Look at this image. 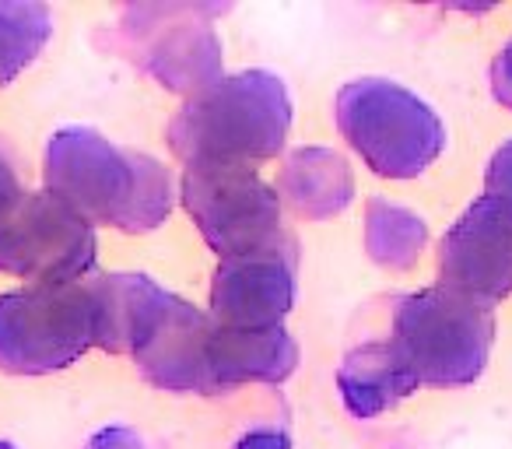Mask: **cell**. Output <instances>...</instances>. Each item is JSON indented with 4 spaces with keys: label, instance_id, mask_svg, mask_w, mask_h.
I'll use <instances>...</instances> for the list:
<instances>
[{
    "label": "cell",
    "instance_id": "14",
    "mask_svg": "<svg viewBox=\"0 0 512 449\" xmlns=\"http://www.w3.org/2000/svg\"><path fill=\"white\" fill-rule=\"evenodd\" d=\"M418 386L421 383L390 341L358 344L355 351L344 355L341 369H337V390H341L344 407L362 421L397 407Z\"/></svg>",
    "mask_w": 512,
    "mask_h": 449
},
{
    "label": "cell",
    "instance_id": "9",
    "mask_svg": "<svg viewBox=\"0 0 512 449\" xmlns=\"http://www.w3.org/2000/svg\"><path fill=\"white\" fill-rule=\"evenodd\" d=\"M295 306V239L221 260L211 285L207 320L221 330L281 327Z\"/></svg>",
    "mask_w": 512,
    "mask_h": 449
},
{
    "label": "cell",
    "instance_id": "12",
    "mask_svg": "<svg viewBox=\"0 0 512 449\" xmlns=\"http://www.w3.org/2000/svg\"><path fill=\"white\" fill-rule=\"evenodd\" d=\"M95 306V344L109 355H134L172 292L148 274H102L88 281Z\"/></svg>",
    "mask_w": 512,
    "mask_h": 449
},
{
    "label": "cell",
    "instance_id": "2",
    "mask_svg": "<svg viewBox=\"0 0 512 449\" xmlns=\"http://www.w3.org/2000/svg\"><path fill=\"white\" fill-rule=\"evenodd\" d=\"M295 120L292 95L271 71H249L218 78L211 88L190 95L169 123V148L186 169L197 165H239L281 155Z\"/></svg>",
    "mask_w": 512,
    "mask_h": 449
},
{
    "label": "cell",
    "instance_id": "6",
    "mask_svg": "<svg viewBox=\"0 0 512 449\" xmlns=\"http://www.w3.org/2000/svg\"><path fill=\"white\" fill-rule=\"evenodd\" d=\"M179 200L221 260L267 250L288 239L281 229V197L256 169L197 165L183 172Z\"/></svg>",
    "mask_w": 512,
    "mask_h": 449
},
{
    "label": "cell",
    "instance_id": "13",
    "mask_svg": "<svg viewBox=\"0 0 512 449\" xmlns=\"http://www.w3.org/2000/svg\"><path fill=\"white\" fill-rule=\"evenodd\" d=\"M207 369L214 393L242 383H285L299 369V344L285 327L271 330H221L211 323Z\"/></svg>",
    "mask_w": 512,
    "mask_h": 449
},
{
    "label": "cell",
    "instance_id": "21",
    "mask_svg": "<svg viewBox=\"0 0 512 449\" xmlns=\"http://www.w3.org/2000/svg\"><path fill=\"white\" fill-rule=\"evenodd\" d=\"M235 449H292V439L281 428H253L235 442Z\"/></svg>",
    "mask_w": 512,
    "mask_h": 449
},
{
    "label": "cell",
    "instance_id": "17",
    "mask_svg": "<svg viewBox=\"0 0 512 449\" xmlns=\"http://www.w3.org/2000/svg\"><path fill=\"white\" fill-rule=\"evenodd\" d=\"M53 36V15L32 0H0V88L11 85Z\"/></svg>",
    "mask_w": 512,
    "mask_h": 449
},
{
    "label": "cell",
    "instance_id": "19",
    "mask_svg": "<svg viewBox=\"0 0 512 449\" xmlns=\"http://www.w3.org/2000/svg\"><path fill=\"white\" fill-rule=\"evenodd\" d=\"M491 92L505 109H512V39L505 43V50L491 64Z\"/></svg>",
    "mask_w": 512,
    "mask_h": 449
},
{
    "label": "cell",
    "instance_id": "22",
    "mask_svg": "<svg viewBox=\"0 0 512 449\" xmlns=\"http://www.w3.org/2000/svg\"><path fill=\"white\" fill-rule=\"evenodd\" d=\"M0 449H18V446H15V442H4V439H0Z\"/></svg>",
    "mask_w": 512,
    "mask_h": 449
},
{
    "label": "cell",
    "instance_id": "1",
    "mask_svg": "<svg viewBox=\"0 0 512 449\" xmlns=\"http://www.w3.org/2000/svg\"><path fill=\"white\" fill-rule=\"evenodd\" d=\"M46 193L64 200L88 225H109L144 236L165 225L176 204L172 172L158 158L116 148L92 127H64L50 137L43 158Z\"/></svg>",
    "mask_w": 512,
    "mask_h": 449
},
{
    "label": "cell",
    "instance_id": "7",
    "mask_svg": "<svg viewBox=\"0 0 512 449\" xmlns=\"http://www.w3.org/2000/svg\"><path fill=\"white\" fill-rule=\"evenodd\" d=\"M99 257L95 229L53 193H18L0 211V274L32 285L85 281Z\"/></svg>",
    "mask_w": 512,
    "mask_h": 449
},
{
    "label": "cell",
    "instance_id": "4",
    "mask_svg": "<svg viewBox=\"0 0 512 449\" xmlns=\"http://www.w3.org/2000/svg\"><path fill=\"white\" fill-rule=\"evenodd\" d=\"M390 344L418 383L470 386L488 369L495 316L449 288H425L397 302Z\"/></svg>",
    "mask_w": 512,
    "mask_h": 449
},
{
    "label": "cell",
    "instance_id": "8",
    "mask_svg": "<svg viewBox=\"0 0 512 449\" xmlns=\"http://www.w3.org/2000/svg\"><path fill=\"white\" fill-rule=\"evenodd\" d=\"M442 288L495 306L512 295V207L481 197L453 221L439 246Z\"/></svg>",
    "mask_w": 512,
    "mask_h": 449
},
{
    "label": "cell",
    "instance_id": "5",
    "mask_svg": "<svg viewBox=\"0 0 512 449\" xmlns=\"http://www.w3.org/2000/svg\"><path fill=\"white\" fill-rule=\"evenodd\" d=\"M95 344L92 285H29L0 295V369L46 376L74 365Z\"/></svg>",
    "mask_w": 512,
    "mask_h": 449
},
{
    "label": "cell",
    "instance_id": "11",
    "mask_svg": "<svg viewBox=\"0 0 512 449\" xmlns=\"http://www.w3.org/2000/svg\"><path fill=\"white\" fill-rule=\"evenodd\" d=\"M200 11L169 8L172 22L151 25L155 39L144 50L151 78L162 81L169 92H183L186 99L221 78V43L207 22H200Z\"/></svg>",
    "mask_w": 512,
    "mask_h": 449
},
{
    "label": "cell",
    "instance_id": "18",
    "mask_svg": "<svg viewBox=\"0 0 512 449\" xmlns=\"http://www.w3.org/2000/svg\"><path fill=\"white\" fill-rule=\"evenodd\" d=\"M484 197L512 207V137L491 155L488 169H484Z\"/></svg>",
    "mask_w": 512,
    "mask_h": 449
},
{
    "label": "cell",
    "instance_id": "10",
    "mask_svg": "<svg viewBox=\"0 0 512 449\" xmlns=\"http://www.w3.org/2000/svg\"><path fill=\"white\" fill-rule=\"evenodd\" d=\"M207 341L211 320L193 302L172 295L169 306L155 320L137 351L130 358L137 372L151 386L169 393H214L211 369H207Z\"/></svg>",
    "mask_w": 512,
    "mask_h": 449
},
{
    "label": "cell",
    "instance_id": "16",
    "mask_svg": "<svg viewBox=\"0 0 512 449\" xmlns=\"http://www.w3.org/2000/svg\"><path fill=\"white\" fill-rule=\"evenodd\" d=\"M428 246V225L407 207L372 197L365 207V250L379 267L411 271Z\"/></svg>",
    "mask_w": 512,
    "mask_h": 449
},
{
    "label": "cell",
    "instance_id": "3",
    "mask_svg": "<svg viewBox=\"0 0 512 449\" xmlns=\"http://www.w3.org/2000/svg\"><path fill=\"white\" fill-rule=\"evenodd\" d=\"M344 141L383 179H414L442 155L446 127L411 88L386 78H355L337 92Z\"/></svg>",
    "mask_w": 512,
    "mask_h": 449
},
{
    "label": "cell",
    "instance_id": "15",
    "mask_svg": "<svg viewBox=\"0 0 512 449\" xmlns=\"http://www.w3.org/2000/svg\"><path fill=\"white\" fill-rule=\"evenodd\" d=\"M278 197L299 218L323 221L341 214L355 197V172L334 148H295L278 176Z\"/></svg>",
    "mask_w": 512,
    "mask_h": 449
},
{
    "label": "cell",
    "instance_id": "20",
    "mask_svg": "<svg viewBox=\"0 0 512 449\" xmlns=\"http://www.w3.org/2000/svg\"><path fill=\"white\" fill-rule=\"evenodd\" d=\"M85 449H148V446H144V439L134 432V428L113 425V428L95 432L92 439L85 442Z\"/></svg>",
    "mask_w": 512,
    "mask_h": 449
}]
</instances>
